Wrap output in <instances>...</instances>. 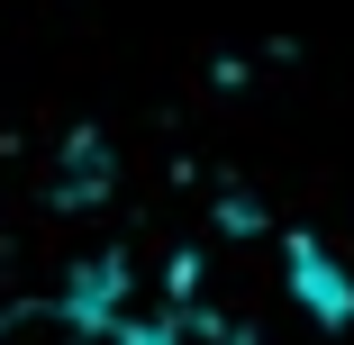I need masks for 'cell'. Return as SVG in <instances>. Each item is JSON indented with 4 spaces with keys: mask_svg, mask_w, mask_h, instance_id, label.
<instances>
[{
    "mask_svg": "<svg viewBox=\"0 0 354 345\" xmlns=\"http://www.w3.org/2000/svg\"><path fill=\"white\" fill-rule=\"evenodd\" d=\"M281 282H291V300L309 309V327L318 336H345L354 327V272L300 227V236H281Z\"/></svg>",
    "mask_w": 354,
    "mask_h": 345,
    "instance_id": "cell-1",
    "label": "cell"
},
{
    "mask_svg": "<svg viewBox=\"0 0 354 345\" xmlns=\"http://www.w3.org/2000/svg\"><path fill=\"white\" fill-rule=\"evenodd\" d=\"M0 345H100V327L73 300H0Z\"/></svg>",
    "mask_w": 354,
    "mask_h": 345,
    "instance_id": "cell-2",
    "label": "cell"
}]
</instances>
